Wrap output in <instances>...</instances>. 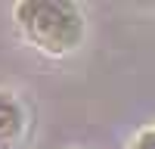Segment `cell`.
<instances>
[{
    "label": "cell",
    "mask_w": 155,
    "mask_h": 149,
    "mask_svg": "<svg viewBox=\"0 0 155 149\" xmlns=\"http://www.w3.org/2000/svg\"><path fill=\"white\" fill-rule=\"evenodd\" d=\"M127 149H155V127H143L140 134H134Z\"/></svg>",
    "instance_id": "3957f363"
},
{
    "label": "cell",
    "mask_w": 155,
    "mask_h": 149,
    "mask_svg": "<svg viewBox=\"0 0 155 149\" xmlns=\"http://www.w3.org/2000/svg\"><path fill=\"white\" fill-rule=\"evenodd\" d=\"M12 19L25 44L44 56H71L87 37V16L71 0H19Z\"/></svg>",
    "instance_id": "6da1fadb"
},
{
    "label": "cell",
    "mask_w": 155,
    "mask_h": 149,
    "mask_svg": "<svg viewBox=\"0 0 155 149\" xmlns=\"http://www.w3.org/2000/svg\"><path fill=\"white\" fill-rule=\"evenodd\" d=\"M28 131V112L22 99L9 90H0V149H16Z\"/></svg>",
    "instance_id": "7a4b0ae2"
}]
</instances>
